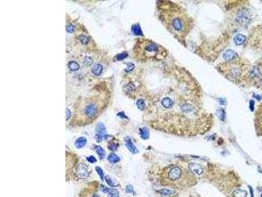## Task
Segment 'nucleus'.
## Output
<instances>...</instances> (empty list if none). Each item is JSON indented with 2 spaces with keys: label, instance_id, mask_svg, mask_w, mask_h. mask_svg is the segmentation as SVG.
Masks as SVG:
<instances>
[{
  "label": "nucleus",
  "instance_id": "34",
  "mask_svg": "<svg viewBox=\"0 0 262 197\" xmlns=\"http://www.w3.org/2000/svg\"><path fill=\"white\" fill-rule=\"evenodd\" d=\"M117 147H118V146H117V145L115 144V143H112L111 145H109V149H110L111 150L115 151V150H116L117 149Z\"/></svg>",
  "mask_w": 262,
  "mask_h": 197
},
{
  "label": "nucleus",
  "instance_id": "15",
  "mask_svg": "<svg viewBox=\"0 0 262 197\" xmlns=\"http://www.w3.org/2000/svg\"><path fill=\"white\" fill-rule=\"evenodd\" d=\"M102 70H103L102 66L100 64H97L92 68V72H93L95 76H100L101 74H102Z\"/></svg>",
  "mask_w": 262,
  "mask_h": 197
},
{
  "label": "nucleus",
  "instance_id": "9",
  "mask_svg": "<svg viewBox=\"0 0 262 197\" xmlns=\"http://www.w3.org/2000/svg\"><path fill=\"white\" fill-rule=\"evenodd\" d=\"M189 167V169L192 174H196V175H200L201 174H203V169L201 166L199 165V164L197 163H190L188 166Z\"/></svg>",
  "mask_w": 262,
  "mask_h": 197
},
{
  "label": "nucleus",
  "instance_id": "27",
  "mask_svg": "<svg viewBox=\"0 0 262 197\" xmlns=\"http://www.w3.org/2000/svg\"><path fill=\"white\" fill-rule=\"evenodd\" d=\"M79 40L81 41V42L83 44H87L88 42V38H87V36L83 34L79 36Z\"/></svg>",
  "mask_w": 262,
  "mask_h": 197
},
{
  "label": "nucleus",
  "instance_id": "2",
  "mask_svg": "<svg viewBox=\"0 0 262 197\" xmlns=\"http://www.w3.org/2000/svg\"><path fill=\"white\" fill-rule=\"evenodd\" d=\"M196 179L190 171L178 165H170L163 169L161 183L176 189H185L194 185Z\"/></svg>",
  "mask_w": 262,
  "mask_h": 197
},
{
  "label": "nucleus",
  "instance_id": "5",
  "mask_svg": "<svg viewBox=\"0 0 262 197\" xmlns=\"http://www.w3.org/2000/svg\"><path fill=\"white\" fill-rule=\"evenodd\" d=\"M235 18L236 22H237L239 25L243 26V27L248 25L251 20L250 12L246 8H240L238 9L236 13Z\"/></svg>",
  "mask_w": 262,
  "mask_h": 197
},
{
  "label": "nucleus",
  "instance_id": "12",
  "mask_svg": "<svg viewBox=\"0 0 262 197\" xmlns=\"http://www.w3.org/2000/svg\"><path fill=\"white\" fill-rule=\"evenodd\" d=\"M246 36L244 35L241 34H239L236 35L234 38V42L237 45H240L243 44L244 42L246 41Z\"/></svg>",
  "mask_w": 262,
  "mask_h": 197
},
{
  "label": "nucleus",
  "instance_id": "38",
  "mask_svg": "<svg viewBox=\"0 0 262 197\" xmlns=\"http://www.w3.org/2000/svg\"><path fill=\"white\" fill-rule=\"evenodd\" d=\"M117 115L119 116H120L121 118H123V117H124V118H127V117L125 116V114H124V113H119V114H117Z\"/></svg>",
  "mask_w": 262,
  "mask_h": 197
},
{
  "label": "nucleus",
  "instance_id": "33",
  "mask_svg": "<svg viewBox=\"0 0 262 197\" xmlns=\"http://www.w3.org/2000/svg\"><path fill=\"white\" fill-rule=\"evenodd\" d=\"M87 161L91 163H94L96 162V159L94 156H91L89 157H87Z\"/></svg>",
  "mask_w": 262,
  "mask_h": 197
},
{
  "label": "nucleus",
  "instance_id": "13",
  "mask_svg": "<svg viewBox=\"0 0 262 197\" xmlns=\"http://www.w3.org/2000/svg\"><path fill=\"white\" fill-rule=\"evenodd\" d=\"M86 143H87L86 138L81 137L78 138L75 141V146L76 148H77V149H81V148H82V147H83L85 145Z\"/></svg>",
  "mask_w": 262,
  "mask_h": 197
},
{
  "label": "nucleus",
  "instance_id": "7",
  "mask_svg": "<svg viewBox=\"0 0 262 197\" xmlns=\"http://www.w3.org/2000/svg\"><path fill=\"white\" fill-rule=\"evenodd\" d=\"M97 113H98V108H97V106L94 103H91L87 106L85 110L86 116L90 118H94L96 115Z\"/></svg>",
  "mask_w": 262,
  "mask_h": 197
},
{
  "label": "nucleus",
  "instance_id": "35",
  "mask_svg": "<svg viewBox=\"0 0 262 197\" xmlns=\"http://www.w3.org/2000/svg\"><path fill=\"white\" fill-rule=\"evenodd\" d=\"M126 191L128 193H133L134 192V189L131 185H127L126 187Z\"/></svg>",
  "mask_w": 262,
  "mask_h": 197
},
{
  "label": "nucleus",
  "instance_id": "6",
  "mask_svg": "<svg viewBox=\"0 0 262 197\" xmlns=\"http://www.w3.org/2000/svg\"><path fill=\"white\" fill-rule=\"evenodd\" d=\"M75 173L77 176L79 178H81V179L87 178L89 175L88 168L84 164H80L77 166V168H76Z\"/></svg>",
  "mask_w": 262,
  "mask_h": 197
},
{
  "label": "nucleus",
  "instance_id": "1",
  "mask_svg": "<svg viewBox=\"0 0 262 197\" xmlns=\"http://www.w3.org/2000/svg\"><path fill=\"white\" fill-rule=\"evenodd\" d=\"M159 17L170 33L185 44L186 36L192 27V20L185 11L176 3L168 1L159 2Z\"/></svg>",
  "mask_w": 262,
  "mask_h": 197
},
{
  "label": "nucleus",
  "instance_id": "16",
  "mask_svg": "<svg viewBox=\"0 0 262 197\" xmlns=\"http://www.w3.org/2000/svg\"><path fill=\"white\" fill-rule=\"evenodd\" d=\"M140 135L141 138L143 139H148L149 136V130L147 128H141L140 129Z\"/></svg>",
  "mask_w": 262,
  "mask_h": 197
},
{
  "label": "nucleus",
  "instance_id": "25",
  "mask_svg": "<svg viewBox=\"0 0 262 197\" xmlns=\"http://www.w3.org/2000/svg\"><path fill=\"white\" fill-rule=\"evenodd\" d=\"M96 172L98 173V175H99L100 178L101 180L103 181L104 178V172H103V170L102 169V168H100V167H98V166L96 167Z\"/></svg>",
  "mask_w": 262,
  "mask_h": 197
},
{
  "label": "nucleus",
  "instance_id": "32",
  "mask_svg": "<svg viewBox=\"0 0 262 197\" xmlns=\"http://www.w3.org/2000/svg\"><path fill=\"white\" fill-rule=\"evenodd\" d=\"M93 59H92V58H91V57H87L85 58L84 63L85 64H87V65H91V64H93Z\"/></svg>",
  "mask_w": 262,
  "mask_h": 197
},
{
  "label": "nucleus",
  "instance_id": "23",
  "mask_svg": "<svg viewBox=\"0 0 262 197\" xmlns=\"http://www.w3.org/2000/svg\"><path fill=\"white\" fill-rule=\"evenodd\" d=\"M136 104L138 108H139L140 110H144V108H145L146 107L145 101H144L143 99H142V98H139V99L137 101Z\"/></svg>",
  "mask_w": 262,
  "mask_h": 197
},
{
  "label": "nucleus",
  "instance_id": "36",
  "mask_svg": "<svg viewBox=\"0 0 262 197\" xmlns=\"http://www.w3.org/2000/svg\"><path fill=\"white\" fill-rule=\"evenodd\" d=\"M100 188H101V191H102L103 192V193H108V192H109V189H108V188H107V187H104L103 185H101Z\"/></svg>",
  "mask_w": 262,
  "mask_h": 197
},
{
  "label": "nucleus",
  "instance_id": "39",
  "mask_svg": "<svg viewBox=\"0 0 262 197\" xmlns=\"http://www.w3.org/2000/svg\"><path fill=\"white\" fill-rule=\"evenodd\" d=\"M249 189H250V193H251V196L252 197H254V193H253V189H252V188L250 186H249Z\"/></svg>",
  "mask_w": 262,
  "mask_h": 197
},
{
  "label": "nucleus",
  "instance_id": "14",
  "mask_svg": "<svg viewBox=\"0 0 262 197\" xmlns=\"http://www.w3.org/2000/svg\"><path fill=\"white\" fill-rule=\"evenodd\" d=\"M256 120L258 125L262 128V104L259 107L256 112Z\"/></svg>",
  "mask_w": 262,
  "mask_h": 197
},
{
  "label": "nucleus",
  "instance_id": "4",
  "mask_svg": "<svg viewBox=\"0 0 262 197\" xmlns=\"http://www.w3.org/2000/svg\"><path fill=\"white\" fill-rule=\"evenodd\" d=\"M143 52L144 57L158 61L163 60L168 54L164 47L148 40L143 42Z\"/></svg>",
  "mask_w": 262,
  "mask_h": 197
},
{
  "label": "nucleus",
  "instance_id": "11",
  "mask_svg": "<svg viewBox=\"0 0 262 197\" xmlns=\"http://www.w3.org/2000/svg\"><path fill=\"white\" fill-rule=\"evenodd\" d=\"M125 143L127 149L129 150V151L131 153H133V154H136V153H138V149H137V148L135 147L134 143H133V141H131V139H130L129 137L126 138Z\"/></svg>",
  "mask_w": 262,
  "mask_h": 197
},
{
  "label": "nucleus",
  "instance_id": "28",
  "mask_svg": "<svg viewBox=\"0 0 262 197\" xmlns=\"http://www.w3.org/2000/svg\"><path fill=\"white\" fill-rule=\"evenodd\" d=\"M127 56H128V54H127V53H119V54H118L117 55L116 58H117V60H118V61H121V60L125 58Z\"/></svg>",
  "mask_w": 262,
  "mask_h": 197
},
{
  "label": "nucleus",
  "instance_id": "24",
  "mask_svg": "<svg viewBox=\"0 0 262 197\" xmlns=\"http://www.w3.org/2000/svg\"><path fill=\"white\" fill-rule=\"evenodd\" d=\"M105 180L106 181V183H108V185L110 187H115L117 186V184H116L115 181L112 180V178L109 176H106L105 177Z\"/></svg>",
  "mask_w": 262,
  "mask_h": 197
},
{
  "label": "nucleus",
  "instance_id": "22",
  "mask_svg": "<svg viewBox=\"0 0 262 197\" xmlns=\"http://www.w3.org/2000/svg\"><path fill=\"white\" fill-rule=\"evenodd\" d=\"M108 196L109 197H119V191L115 189H109Z\"/></svg>",
  "mask_w": 262,
  "mask_h": 197
},
{
  "label": "nucleus",
  "instance_id": "21",
  "mask_svg": "<svg viewBox=\"0 0 262 197\" xmlns=\"http://www.w3.org/2000/svg\"><path fill=\"white\" fill-rule=\"evenodd\" d=\"M94 149H95V150L97 154L99 155L100 158L101 159H102V158L105 156V154H106L105 150L102 149L100 146H95V147H94Z\"/></svg>",
  "mask_w": 262,
  "mask_h": 197
},
{
  "label": "nucleus",
  "instance_id": "10",
  "mask_svg": "<svg viewBox=\"0 0 262 197\" xmlns=\"http://www.w3.org/2000/svg\"><path fill=\"white\" fill-rule=\"evenodd\" d=\"M238 57L239 56H238L237 53L235 52L234 51L231 50V49H228L223 54V57L226 62L234 61V60L238 58Z\"/></svg>",
  "mask_w": 262,
  "mask_h": 197
},
{
  "label": "nucleus",
  "instance_id": "30",
  "mask_svg": "<svg viewBox=\"0 0 262 197\" xmlns=\"http://www.w3.org/2000/svg\"><path fill=\"white\" fill-rule=\"evenodd\" d=\"M75 27L72 24H68L66 26V31L68 33H72L75 30Z\"/></svg>",
  "mask_w": 262,
  "mask_h": 197
},
{
  "label": "nucleus",
  "instance_id": "19",
  "mask_svg": "<svg viewBox=\"0 0 262 197\" xmlns=\"http://www.w3.org/2000/svg\"><path fill=\"white\" fill-rule=\"evenodd\" d=\"M132 31L136 36H142L143 35V33H142V30H141L139 24H134V25H133L132 27Z\"/></svg>",
  "mask_w": 262,
  "mask_h": 197
},
{
  "label": "nucleus",
  "instance_id": "26",
  "mask_svg": "<svg viewBox=\"0 0 262 197\" xmlns=\"http://www.w3.org/2000/svg\"><path fill=\"white\" fill-rule=\"evenodd\" d=\"M159 193L163 195H170L173 193V191H170L168 189H163L159 191Z\"/></svg>",
  "mask_w": 262,
  "mask_h": 197
},
{
  "label": "nucleus",
  "instance_id": "17",
  "mask_svg": "<svg viewBox=\"0 0 262 197\" xmlns=\"http://www.w3.org/2000/svg\"><path fill=\"white\" fill-rule=\"evenodd\" d=\"M68 68L72 72H76L79 69V65L75 61H70L68 63Z\"/></svg>",
  "mask_w": 262,
  "mask_h": 197
},
{
  "label": "nucleus",
  "instance_id": "18",
  "mask_svg": "<svg viewBox=\"0 0 262 197\" xmlns=\"http://www.w3.org/2000/svg\"><path fill=\"white\" fill-rule=\"evenodd\" d=\"M108 160H109V162L113 163V164L117 163L118 162L120 161V158H119V157L118 156L117 154H113V153H112V154H110L109 156H108Z\"/></svg>",
  "mask_w": 262,
  "mask_h": 197
},
{
  "label": "nucleus",
  "instance_id": "37",
  "mask_svg": "<svg viewBox=\"0 0 262 197\" xmlns=\"http://www.w3.org/2000/svg\"><path fill=\"white\" fill-rule=\"evenodd\" d=\"M66 120H68L71 117V112L70 111V110H68V108H66Z\"/></svg>",
  "mask_w": 262,
  "mask_h": 197
},
{
  "label": "nucleus",
  "instance_id": "8",
  "mask_svg": "<svg viewBox=\"0 0 262 197\" xmlns=\"http://www.w3.org/2000/svg\"><path fill=\"white\" fill-rule=\"evenodd\" d=\"M106 136V128L104 125L102 123H99L96 126V138L98 142L101 141L103 138Z\"/></svg>",
  "mask_w": 262,
  "mask_h": 197
},
{
  "label": "nucleus",
  "instance_id": "29",
  "mask_svg": "<svg viewBox=\"0 0 262 197\" xmlns=\"http://www.w3.org/2000/svg\"><path fill=\"white\" fill-rule=\"evenodd\" d=\"M218 115H219L220 114V116H219V118H220L221 120H224V119H225V112H224V110L223 109H219L218 110Z\"/></svg>",
  "mask_w": 262,
  "mask_h": 197
},
{
  "label": "nucleus",
  "instance_id": "31",
  "mask_svg": "<svg viewBox=\"0 0 262 197\" xmlns=\"http://www.w3.org/2000/svg\"><path fill=\"white\" fill-rule=\"evenodd\" d=\"M127 64V68L125 70V72H130V71H132L134 68V64H133V63H128Z\"/></svg>",
  "mask_w": 262,
  "mask_h": 197
},
{
  "label": "nucleus",
  "instance_id": "3",
  "mask_svg": "<svg viewBox=\"0 0 262 197\" xmlns=\"http://www.w3.org/2000/svg\"><path fill=\"white\" fill-rule=\"evenodd\" d=\"M218 69L228 80L235 83H240L247 80L249 67L240 59L225 62L218 65Z\"/></svg>",
  "mask_w": 262,
  "mask_h": 197
},
{
  "label": "nucleus",
  "instance_id": "20",
  "mask_svg": "<svg viewBox=\"0 0 262 197\" xmlns=\"http://www.w3.org/2000/svg\"><path fill=\"white\" fill-rule=\"evenodd\" d=\"M233 195L235 197H246L247 195V193L245 191H242L240 189L235 190L233 193Z\"/></svg>",
  "mask_w": 262,
  "mask_h": 197
},
{
  "label": "nucleus",
  "instance_id": "40",
  "mask_svg": "<svg viewBox=\"0 0 262 197\" xmlns=\"http://www.w3.org/2000/svg\"><path fill=\"white\" fill-rule=\"evenodd\" d=\"M261 197H262V194H261Z\"/></svg>",
  "mask_w": 262,
  "mask_h": 197
}]
</instances>
